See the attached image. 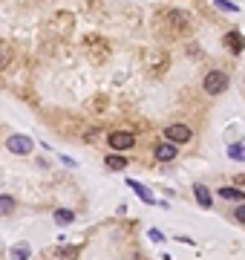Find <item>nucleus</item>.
I'll return each mask as SVG.
<instances>
[{
  "label": "nucleus",
  "instance_id": "9d476101",
  "mask_svg": "<svg viewBox=\"0 0 245 260\" xmlns=\"http://www.w3.org/2000/svg\"><path fill=\"white\" fill-rule=\"evenodd\" d=\"M127 185H130V188L136 191V197H139V200H142L145 206H156V197H153V194H150V191H147L145 185H142V182H136V179H127Z\"/></svg>",
  "mask_w": 245,
  "mask_h": 260
},
{
  "label": "nucleus",
  "instance_id": "6e6552de",
  "mask_svg": "<svg viewBox=\"0 0 245 260\" xmlns=\"http://www.w3.org/2000/svg\"><path fill=\"white\" fill-rule=\"evenodd\" d=\"M107 142H110L113 151H130L133 145H136V136L127 133V130H113V133L107 136Z\"/></svg>",
  "mask_w": 245,
  "mask_h": 260
},
{
  "label": "nucleus",
  "instance_id": "aec40b11",
  "mask_svg": "<svg viewBox=\"0 0 245 260\" xmlns=\"http://www.w3.org/2000/svg\"><path fill=\"white\" fill-rule=\"evenodd\" d=\"M228 156L234 159V162H245V145H228Z\"/></svg>",
  "mask_w": 245,
  "mask_h": 260
},
{
  "label": "nucleus",
  "instance_id": "1a4fd4ad",
  "mask_svg": "<svg viewBox=\"0 0 245 260\" xmlns=\"http://www.w3.org/2000/svg\"><path fill=\"white\" fill-rule=\"evenodd\" d=\"M153 154H156L159 162H173L176 154H179V148H176L173 142H162V145H156V151H153Z\"/></svg>",
  "mask_w": 245,
  "mask_h": 260
},
{
  "label": "nucleus",
  "instance_id": "f3484780",
  "mask_svg": "<svg viewBox=\"0 0 245 260\" xmlns=\"http://www.w3.org/2000/svg\"><path fill=\"white\" fill-rule=\"evenodd\" d=\"M104 162H107V168H113V171H124V168H127V159L118 156V154H110Z\"/></svg>",
  "mask_w": 245,
  "mask_h": 260
},
{
  "label": "nucleus",
  "instance_id": "f257e3e1",
  "mask_svg": "<svg viewBox=\"0 0 245 260\" xmlns=\"http://www.w3.org/2000/svg\"><path fill=\"white\" fill-rule=\"evenodd\" d=\"M153 23H156V29H162V32H167V35L191 32V17L185 15L182 9H162V12H156Z\"/></svg>",
  "mask_w": 245,
  "mask_h": 260
},
{
  "label": "nucleus",
  "instance_id": "2eb2a0df",
  "mask_svg": "<svg viewBox=\"0 0 245 260\" xmlns=\"http://www.w3.org/2000/svg\"><path fill=\"white\" fill-rule=\"evenodd\" d=\"M9 61H12V44L0 38V69L9 67Z\"/></svg>",
  "mask_w": 245,
  "mask_h": 260
},
{
  "label": "nucleus",
  "instance_id": "4be33fe9",
  "mask_svg": "<svg viewBox=\"0 0 245 260\" xmlns=\"http://www.w3.org/2000/svg\"><path fill=\"white\" fill-rule=\"evenodd\" d=\"M150 240L162 243V240H164V234H162V231H159V228H150Z\"/></svg>",
  "mask_w": 245,
  "mask_h": 260
},
{
  "label": "nucleus",
  "instance_id": "7ed1b4c3",
  "mask_svg": "<svg viewBox=\"0 0 245 260\" xmlns=\"http://www.w3.org/2000/svg\"><path fill=\"white\" fill-rule=\"evenodd\" d=\"M84 50L90 52V58H93L96 64H104L107 55H110V44H107L104 38H98V35H87V38H84Z\"/></svg>",
  "mask_w": 245,
  "mask_h": 260
},
{
  "label": "nucleus",
  "instance_id": "a211bd4d",
  "mask_svg": "<svg viewBox=\"0 0 245 260\" xmlns=\"http://www.w3.org/2000/svg\"><path fill=\"white\" fill-rule=\"evenodd\" d=\"M72 220H75V214H72L69 208H58V211H55V223L61 225V228H64V225H69Z\"/></svg>",
  "mask_w": 245,
  "mask_h": 260
},
{
  "label": "nucleus",
  "instance_id": "ddd939ff",
  "mask_svg": "<svg viewBox=\"0 0 245 260\" xmlns=\"http://www.w3.org/2000/svg\"><path fill=\"white\" fill-rule=\"evenodd\" d=\"M29 255H32L29 243H15L12 252H9V260H29Z\"/></svg>",
  "mask_w": 245,
  "mask_h": 260
},
{
  "label": "nucleus",
  "instance_id": "412c9836",
  "mask_svg": "<svg viewBox=\"0 0 245 260\" xmlns=\"http://www.w3.org/2000/svg\"><path fill=\"white\" fill-rule=\"evenodd\" d=\"M213 6H216V9H222V12H240V6H237V3H231V0H213Z\"/></svg>",
  "mask_w": 245,
  "mask_h": 260
},
{
  "label": "nucleus",
  "instance_id": "4468645a",
  "mask_svg": "<svg viewBox=\"0 0 245 260\" xmlns=\"http://www.w3.org/2000/svg\"><path fill=\"white\" fill-rule=\"evenodd\" d=\"M194 194H196V203H199L202 208H211L213 197H211V191L205 188V185H196V188H194Z\"/></svg>",
  "mask_w": 245,
  "mask_h": 260
},
{
  "label": "nucleus",
  "instance_id": "f03ea898",
  "mask_svg": "<svg viewBox=\"0 0 245 260\" xmlns=\"http://www.w3.org/2000/svg\"><path fill=\"white\" fill-rule=\"evenodd\" d=\"M167 67H170V58H167V52H147L145 55V69H147V75L150 78H159L162 72H167Z\"/></svg>",
  "mask_w": 245,
  "mask_h": 260
},
{
  "label": "nucleus",
  "instance_id": "39448f33",
  "mask_svg": "<svg viewBox=\"0 0 245 260\" xmlns=\"http://www.w3.org/2000/svg\"><path fill=\"white\" fill-rule=\"evenodd\" d=\"M69 29H72V15L69 12H58L47 20V32H52L55 38H66Z\"/></svg>",
  "mask_w": 245,
  "mask_h": 260
},
{
  "label": "nucleus",
  "instance_id": "f8f14e48",
  "mask_svg": "<svg viewBox=\"0 0 245 260\" xmlns=\"http://www.w3.org/2000/svg\"><path fill=\"white\" fill-rule=\"evenodd\" d=\"M75 258H78V249H75V246H69V249H66V246H58V249L49 252V260H75Z\"/></svg>",
  "mask_w": 245,
  "mask_h": 260
},
{
  "label": "nucleus",
  "instance_id": "5701e85b",
  "mask_svg": "<svg viewBox=\"0 0 245 260\" xmlns=\"http://www.w3.org/2000/svg\"><path fill=\"white\" fill-rule=\"evenodd\" d=\"M234 217H237V220H240V223L245 225V203H243L240 208H237V211H234Z\"/></svg>",
  "mask_w": 245,
  "mask_h": 260
},
{
  "label": "nucleus",
  "instance_id": "dca6fc26",
  "mask_svg": "<svg viewBox=\"0 0 245 260\" xmlns=\"http://www.w3.org/2000/svg\"><path fill=\"white\" fill-rule=\"evenodd\" d=\"M219 197H222V200H234V203H243V200H245V191L228 188V185H225V188H219Z\"/></svg>",
  "mask_w": 245,
  "mask_h": 260
},
{
  "label": "nucleus",
  "instance_id": "9b49d317",
  "mask_svg": "<svg viewBox=\"0 0 245 260\" xmlns=\"http://www.w3.org/2000/svg\"><path fill=\"white\" fill-rule=\"evenodd\" d=\"M225 47H231V52H234V55H240V52L245 50L243 32H237V29H234V32H228V35H225Z\"/></svg>",
  "mask_w": 245,
  "mask_h": 260
},
{
  "label": "nucleus",
  "instance_id": "20e7f679",
  "mask_svg": "<svg viewBox=\"0 0 245 260\" xmlns=\"http://www.w3.org/2000/svg\"><path fill=\"white\" fill-rule=\"evenodd\" d=\"M202 87H205V93H208V96H222V93L228 90V75H225L222 69H213V72L205 75Z\"/></svg>",
  "mask_w": 245,
  "mask_h": 260
},
{
  "label": "nucleus",
  "instance_id": "6ab92c4d",
  "mask_svg": "<svg viewBox=\"0 0 245 260\" xmlns=\"http://www.w3.org/2000/svg\"><path fill=\"white\" fill-rule=\"evenodd\" d=\"M12 211H15V197L3 194V197H0V217H6V214H12Z\"/></svg>",
  "mask_w": 245,
  "mask_h": 260
},
{
  "label": "nucleus",
  "instance_id": "0eeeda50",
  "mask_svg": "<svg viewBox=\"0 0 245 260\" xmlns=\"http://www.w3.org/2000/svg\"><path fill=\"white\" fill-rule=\"evenodd\" d=\"M164 136H167V142H173V145H185V142H191V127L188 124H167L164 127Z\"/></svg>",
  "mask_w": 245,
  "mask_h": 260
},
{
  "label": "nucleus",
  "instance_id": "423d86ee",
  "mask_svg": "<svg viewBox=\"0 0 245 260\" xmlns=\"http://www.w3.org/2000/svg\"><path fill=\"white\" fill-rule=\"evenodd\" d=\"M6 148H9L15 156H29L35 145H32V139H29V136H20V133H15V136L6 139Z\"/></svg>",
  "mask_w": 245,
  "mask_h": 260
}]
</instances>
